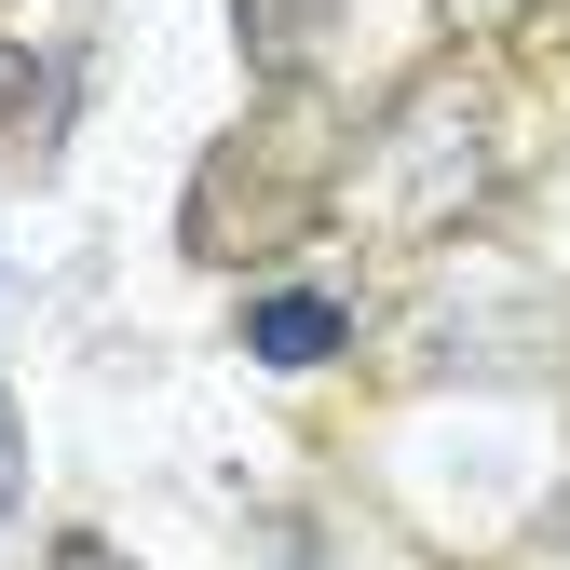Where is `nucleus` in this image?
<instances>
[{
  "instance_id": "nucleus-3",
  "label": "nucleus",
  "mask_w": 570,
  "mask_h": 570,
  "mask_svg": "<svg viewBox=\"0 0 570 570\" xmlns=\"http://www.w3.org/2000/svg\"><path fill=\"white\" fill-rule=\"evenodd\" d=\"M340 340H353V313H340V299H313V285H285V299H258V313H245V353H258V367H326Z\"/></svg>"
},
{
  "instance_id": "nucleus-7",
  "label": "nucleus",
  "mask_w": 570,
  "mask_h": 570,
  "mask_svg": "<svg viewBox=\"0 0 570 570\" xmlns=\"http://www.w3.org/2000/svg\"><path fill=\"white\" fill-rule=\"evenodd\" d=\"M28 96H41V55H14V41H0V122H14Z\"/></svg>"
},
{
  "instance_id": "nucleus-2",
  "label": "nucleus",
  "mask_w": 570,
  "mask_h": 570,
  "mask_svg": "<svg viewBox=\"0 0 570 570\" xmlns=\"http://www.w3.org/2000/svg\"><path fill=\"white\" fill-rule=\"evenodd\" d=\"M299 218H313V177L285 164L272 136H232V150L190 177V258H272Z\"/></svg>"
},
{
  "instance_id": "nucleus-1",
  "label": "nucleus",
  "mask_w": 570,
  "mask_h": 570,
  "mask_svg": "<svg viewBox=\"0 0 570 570\" xmlns=\"http://www.w3.org/2000/svg\"><path fill=\"white\" fill-rule=\"evenodd\" d=\"M475 204H489V96H475V68H435L381 122V218L394 232H462Z\"/></svg>"
},
{
  "instance_id": "nucleus-4",
  "label": "nucleus",
  "mask_w": 570,
  "mask_h": 570,
  "mask_svg": "<svg viewBox=\"0 0 570 570\" xmlns=\"http://www.w3.org/2000/svg\"><path fill=\"white\" fill-rule=\"evenodd\" d=\"M232 14H245V55L272 68V82H285V68L313 55V0H232Z\"/></svg>"
},
{
  "instance_id": "nucleus-6",
  "label": "nucleus",
  "mask_w": 570,
  "mask_h": 570,
  "mask_svg": "<svg viewBox=\"0 0 570 570\" xmlns=\"http://www.w3.org/2000/svg\"><path fill=\"white\" fill-rule=\"evenodd\" d=\"M435 14H449V28H462V41H503V28H517V14H530V0H435Z\"/></svg>"
},
{
  "instance_id": "nucleus-8",
  "label": "nucleus",
  "mask_w": 570,
  "mask_h": 570,
  "mask_svg": "<svg viewBox=\"0 0 570 570\" xmlns=\"http://www.w3.org/2000/svg\"><path fill=\"white\" fill-rule=\"evenodd\" d=\"M55 570H136V557H109L96 530H68V543H55Z\"/></svg>"
},
{
  "instance_id": "nucleus-5",
  "label": "nucleus",
  "mask_w": 570,
  "mask_h": 570,
  "mask_svg": "<svg viewBox=\"0 0 570 570\" xmlns=\"http://www.w3.org/2000/svg\"><path fill=\"white\" fill-rule=\"evenodd\" d=\"M28 503V421H14V394H0V517Z\"/></svg>"
}]
</instances>
